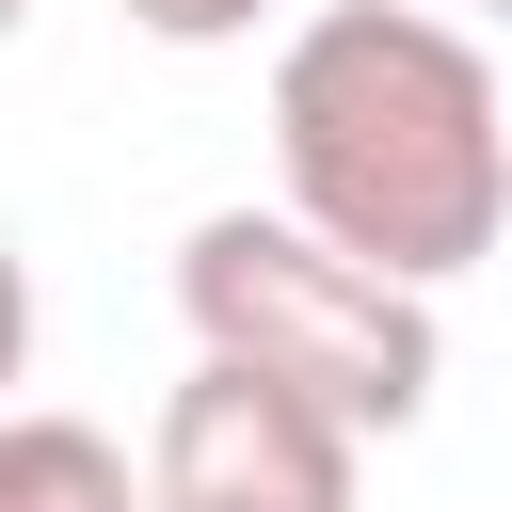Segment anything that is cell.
<instances>
[{"label":"cell","mask_w":512,"mask_h":512,"mask_svg":"<svg viewBox=\"0 0 512 512\" xmlns=\"http://www.w3.org/2000/svg\"><path fill=\"white\" fill-rule=\"evenodd\" d=\"M272 0H128V32H160V48H240Z\"/></svg>","instance_id":"5"},{"label":"cell","mask_w":512,"mask_h":512,"mask_svg":"<svg viewBox=\"0 0 512 512\" xmlns=\"http://www.w3.org/2000/svg\"><path fill=\"white\" fill-rule=\"evenodd\" d=\"M16 16H32V0H0V32H16Z\"/></svg>","instance_id":"8"},{"label":"cell","mask_w":512,"mask_h":512,"mask_svg":"<svg viewBox=\"0 0 512 512\" xmlns=\"http://www.w3.org/2000/svg\"><path fill=\"white\" fill-rule=\"evenodd\" d=\"M176 304H192V352L256 368V384H304L320 416L352 432H416L432 416V288L368 272L352 240H320L304 208H208L176 240Z\"/></svg>","instance_id":"2"},{"label":"cell","mask_w":512,"mask_h":512,"mask_svg":"<svg viewBox=\"0 0 512 512\" xmlns=\"http://www.w3.org/2000/svg\"><path fill=\"white\" fill-rule=\"evenodd\" d=\"M432 16H464V32H480V16H496V32H512V0H432Z\"/></svg>","instance_id":"7"},{"label":"cell","mask_w":512,"mask_h":512,"mask_svg":"<svg viewBox=\"0 0 512 512\" xmlns=\"http://www.w3.org/2000/svg\"><path fill=\"white\" fill-rule=\"evenodd\" d=\"M272 176L368 272L448 288L512 224V80L432 0H336L272 48Z\"/></svg>","instance_id":"1"},{"label":"cell","mask_w":512,"mask_h":512,"mask_svg":"<svg viewBox=\"0 0 512 512\" xmlns=\"http://www.w3.org/2000/svg\"><path fill=\"white\" fill-rule=\"evenodd\" d=\"M16 368H32V256L0 240V416H16Z\"/></svg>","instance_id":"6"},{"label":"cell","mask_w":512,"mask_h":512,"mask_svg":"<svg viewBox=\"0 0 512 512\" xmlns=\"http://www.w3.org/2000/svg\"><path fill=\"white\" fill-rule=\"evenodd\" d=\"M0 512H160L96 416H0Z\"/></svg>","instance_id":"4"},{"label":"cell","mask_w":512,"mask_h":512,"mask_svg":"<svg viewBox=\"0 0 512 512\" xmlns=\"http://www.w3.org/2000/svg\"><path fill=\"white\" fill-rule=\"evenodd\" d=\"M352 464H368L352 416H320L304 384L224 368V352H192V384L144 432V496L160 512H352Z\"/></svg>","instance_id":"3"}]
</instances>
